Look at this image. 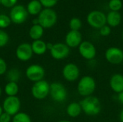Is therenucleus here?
<instances>
[{
	"label": "nucleus",
	"mask_w": 123,
	"mask_h": 122,
	"mask_svg": "<svg viewBox=\"0 0 123 122\" xmlns=\"http://www.w3.org/2000/svg\"><path fill=\"white\" fill-rule=\"evenodd\" d=\"M123 4L122 0H110L108 3V6L110 11L120 12L123 8Z\"/></svg>",
	"instance_id": "26"
},
{
	"label": "nucleus",
	"mask_w": 123,
	"mask_h": 122,
	"mask_svg": "<svg viewBox=\"0 0 123 122\" xmlns=\"http://www.w3.org/2000/svg\"><path fill=\"white\" fill-rule=\"evenodd\" d=\"M67 115L71 118H77L79 117L81 113H82V109L81 106L80 104V102L73 101L70 103L66 109Z\"/></svg>",
	"instance_id": "17"
},
{
	"label": "nucleus",
	"mask_w": 123,
	"mask_h": 122,
	"mask_svg": "<svg viewBox=\"0 0 123 122\" xmlns=\"http://www.w3.org/2000/svg\"><path fill=\"white\" fill-rule=\"evenodd\" d=\"M0 4H1V0H0Z\"/></svg>",
	"instance_id": "41"
},
{
	"label": "nucleus",
	"mask_w": 123,
	"mask_h": 122,
	"mask_svg": "<svg viewBox=\"0 0 123 122\" xmlns=\"http://www.w3.org/2000/svg\"><path fill=\"white\" fill-rule=\"evenodd\" d=\"M31 46L33 53L37 55H42L45 54V52L48 50L46 43L41 40H34L31 44Z\"/></svg>",
	"instance_id": "19"
},
{
	"label": "nucleus",
	"mask_w": 123,
	"mask_h": 122,
	"mask_svg": "<svg viewBox=\"0 0 123 122\" xmlns=\"http://www.w3.org/2000/svg\"><path fill=\"white\" fill-rule=\"evenodd\" d=\"M45 74V71L43 67L37 64L30 65L25 71V75L27 78L34 83L43 80Z\"/></svg>",
	"instance_id": "12"
},
{
	"label": "nucleus",
	"mask_w": 123,
	"mask_h": 122,
	"mask_svg": "<svg viewBox=\"0 0 123 122\" xmlns=\"http://www.w3.org/2000/svg\"><path fill=\"white\" fill-rule=\"evenodd\" d=\"M42 4L39 0H32L27 5V10L29 14L32 15L39 14L42 9Z\"/></svg>",
	"instance_id": "21"
},
{
	"label": "nucleus",
	"mask_w": 123,
	"mask_h": 122,
	"mask_svg": "<svg viewBox=\"0 0 123 122\" xmlns=\"http://www.w3.org/2000/svg\"><path fill=\"white\" fill-rule=\"evenodd\" d=\"M3 111H4V110H3V108L0 106V116H1V115L3 114Z\"/></svg>",
	"instance_id": "37"
},
{
	"label": "nucleus",
	"mask_w": 123,
	"mask_h": 122,
	"mask_svg": "<svg viewBox=\"0 0 123 122\" xmlns=\"http://www.w3.org/2000/svg\"><path fill=\"white\" fill-rule=\"evenodd\" d=\"M20 78V72L17 68H12L10 69L7 74L6 78L9 82H15L17 83Z\"/></svg>",
	"instance_id": "23"
},
{
	"label": "nucleus",
	"mask_w": 123,
	"mask_h": 122,
	"mask_svg": "<svg viewBox=\"0 0 123 122\" xmlns=\"http://www.w3.org/2000/svg\"><path fill=\"white\" fill-rule=\"evenodd\" d=\"M9 41L8 34L2 29H0V47L5 46Z\"/></svg>",
	"instance_id": "28"
},
{
	"label": "nucleus",
	"mask_w": 123,
	"mask_h": 122,
	"mask_svg": "<svg viewBox=\"0 0 123 122\" xmlns=\"http://www.w3.org/2000/svg\"><path fill=\"white\" fill-rule=\"evenodd\" d=\"M20 107L21 102L17 96H7L3 101V110L10 116H14L19 113Z\"/></svg>",
	"instance_id": "9"
},
{
	"label": "nucleus",
	"mask_w": 123,
	"mask_h": 122,
	"mask_svg": "<svg viewBox=\"0 0 123 122\" xmlns=\"http://www.w3.org/2000/svg\"><path fill=\"white\" fill-rule=\"evenodd\" d=\"M80 69L74 63H68L62 69L63 78L68 82H75L80 77Z\"/></svg>",
	"instance_id": "8"
},
{
	"label": "nucleus",
	"mask_w": 123,
	"mask_h": 122,
	"mask_svg": "<svg viewBox=\"0 0 123 122\" xmlns=\"http://www.w3.org/2000/svg\"><path fill=\"white\" fill-rule=\"evenodd\" d=\"M33 55L32 46L28 43L20 44L16 50V56L21 61H27Z\"/></svg>",
	"instance_id": "15"
},
{
	"label": "nucleus",
	"mask_w": 123,
	"mask_h": 122,
	"mask_svg": "<svg viewBox=\"0 0 123 122\" xmlns=\"http://www.w3.org/2000/svg\"><path fill=\"white\" fill-rule=\"evenodd\" d=\"M46 45H47V49L49 50H50L52 49L53 46V44H52V43H50V42L46 43Z\"/></svg>",
	"instance_id": "36"
},
{
	"label": "nucleus",
	"mask_w": 123,
	"mask_h": 122,
	"mask_svg": "<svg viewBox=\"0 0 123 122\" xmlns=\"http://www.w3.org/2000/svg\"><path fill=\"white\" fill-rule=\"evenodd\" d=\"M119 120L120 122H123V109L119 114Z\"/></svg>",
	"instance_id": "35"
},
{
	"label": "nucleus",
	"mask_w": 123,
	"mask_h": 122,
	"mask_svg": "<svg viewBox=\"0 0 123 122\" xmlns=\"http://www.w3.org/2000/svg\"><path fill=\"white\" fill-rule=\"evenodd\" d=\"M44 32V28L40 25V24H33L32 27L30 29L29 34L30 37L33 40H40L42 36L43 35Z\"/></svg>",
	"instance_id": "20"
},
{
	"label": "nucleus",
	"mask_w": 123,
	"mask_h": 122,
	"mask_svg": "<svg viewBox=\"0 0 123 122\" xmlns=\"http://www.w3.org/2000/svg\"><path fill=\"white\" fill-rule=\"evenodd\" d=\"M4 91L8 96H16L19 91V86L17 83L8 82L5 85Z\"/></svg>",
	"instance_id": "22"
},
{
	"label": "nucleus",
	"mask_w": 123,
	"mask_h": 122,
	"mask_svg": "<svg viewBox=\"0 0 123 122\" xmlns=\"http://www.w3.org/2000/svg\"><path fill=\"white\" fill-rule=\"evenodd\" d=\"M11 24V19L5 14H0V28H6Z\"/></svg>",
	"instance_id": "27"
},
{
	"label": "nucleus",
	"mask_w": 123,
	"mask_h": 122,
	"mask_svg": "<svg viewBox=\"0 0 123 122\" xmlns=\"http://www.w3.org/2000/svg\"><path fill=\"white\" fill-rule=\"evenodd\" d=\"M17 2V0H1V4L6 7L14 6Z\"/></svg>",
	"instance_id": "31"
},
{
	"label": "nucleus",
	"mask_w": 123,
	"mask_h": 122,
	"mask_svg": "<svg viewBox=\"0 0 123 122\" xmlns=\"http://www.w3.org/2000/svg\"><path fill=\"white\" fill-rule=\"evenodd\" d=\"M39 24L43 28L48 29L53 27L57 22L58 16L56 12L51 8H45L43 9L37 17Z\"/></svg>",
	"instance_id": "3"
},
{
	"label": "nucleus",
	"mask_w": 123,
	"mask_h": 122,
	"mask_svg": "<svg viewBox=\"0 0 123 122\" xmlns=\"http://www.w3.org/2000/svg\"><path fill=\"white\" fill-rule=\"evenodd\" d=\"M72 122L68 121V120H61V121H59V122Z\"/></svg>",
	"instance_id": "38"
},
{
	"label": "nucleus",
	"mask_w": 123,
	"mask_h": 122,
	"mask_svg": "<svg viewBox=\"0 0 123 122\" xmlns=\"http://www.w3.org/2000/svg\"><path fill=\"white\" fill-rule=\"evenodd\" d=\"M122 36H123V34H122Z\"/></svg>",
	"instance_id": "40"
},
{
	"label": "nucleus",
	"mask_w": 123,
	"mask_h": 122,
	"mask_svg": "<svg viewBox=\"0 0 123 122\" xmlns=\"http://www.w3.org/2000/svg\"><path fill=\"white\" fill-rule=\"evenodd\" d=\"M99 35L102 37H107L109 36L112 32V27H110L109 25L105 24L102 27H101L99 29Z\"/></svg>",
	"instance_id": "29"
},
{
	"label": "nucleus",
	"mask_w": 123,
	"mask_h": 122,
	"mask_svg": "<svg viewBox=\"0 0 123 122\" xmlns=\"http://www.w3.org/2000/svg\"><path fill=\"white\" fill-rule=\"evenodd\" d=\"M6 70H7V65L5 60L3 58H0V76L4 75L6 72Z\"/></svg>",
	"instance_id": "32"
},
{
	"label": "nucleus",
	"mask_w": 123,
	"mask_h": 122,
	"mask_svg": "<svg viewBox=\"0 0 123 122\" xmlns=\"http://www.w3.org/2000/svg\"><path fill=\"white\" fill-rule=\"evenodd\" d=\"M28 12L22 5L14 6L10 12L9 17L11 21L15 24H22L25 22L27 18Z\"/></svg>",
	"instance_id": "13"
},
{
	"label": "nucleus",
	"mask_w": 123,
	"mask_h": 122,
	"mask_svg": "<svg viewBox=\"0 0 123 122\" xmlns=\"http://www.w3.org/2000/svg\"><path fill=\"white\" fill-rule=\"evenodd\" d=\"M12 122H32L30 116L24 112H19L13 116Z\"/></svg>",
	"instance_id": "24"
},
{
	"label": "nucleus",
	"mask_w": 123,
	"mask_h": 122,
	"mask_svg": "<svg viewBox=\"0 0 123 122\" xmlns=\"http://www.w3.org/2000/svg\"><path fill=\"white\" fill-rule=\"evenodd\" d=\"M1 88L0 87V96H1Z\"/></svg>",
	"instance_id": "39"
},
{
	"label": "nucleus",
	"mask_w": 123,
	"mask_h": 122,
	"mask_svg": "<svg viewBox=\"0 0 123 122\" xmlns=\"http://www.w3.org/2000/svg\"><path fill=\"white\" fill-rule=\"evenodd\" d=\"M11 116L9 114L3 112V114L0 116V122H11Z\"/></svg>",
	"instance_id": "33"
},
{
	"label": "nucleus",
	"mask_w": 123,
	"mask_h": 122,
	"mask_svg": "<svg viewBox=\"0 0 123 122\" xmlns=\"http://www.w3.org/2000/svg\"><path fill=\"white\" fill-rule=\"evenodd\" d=\"M122 21V16L120 12L110 11L107 14V24L110 27H116L120 25Z\"/></svg>",
	"instance_id": "18"
},
{
	"label": "nucleus",
	"mask_w": 123,
	"mask_h": 122,
	"mask_svg": "<svg viewBox=\"0 0 123 122\" xmlns=\"http://www.w3.org/2000/svg\"><path fill=\"white\" fill-rule=\"evenodd\" d=\"M41 3L42 6H45V8H51L54 6L58 0H39Z\"/></svg>",
	"instance_id": "30"
},
{
	"label": "nucleus",
	"mask_w": 123,
	"mask_h": 122,
	"mask_svg": "<svg viewBox=\"0 0 123 122\" xmlns=\"http://www.w3.org/2000/svg\"><path fill=\"white\" fill-rule=\"evenodd\" d=\"M51 99L57 103L64 102L68 97V91L63 84L53 82L50 84V94Z\"/></svg>",
	"instance_id": "4"
},
{
	"label": "nucleus",
	"mask_w": 123,
	"mask_h": 122,
	"mask_svg": "<svg viewBox=\"0 0 123 122\" xmlns=\"http://www.w3.org/2000/svg\"><path fill=\"white\" fill-rule=\"evenodd\" d=\"M77 92L83 98L92 96L97 88L95 79L90 76H84L77 83Z\"/></svg>",
	"instance_id": "2"
},
{
	"label": "nucleus",
	"mask_w": 123,
	"mask_h": 122,
	"mask_svg": "<svg viewBox=\"0 0 123 122\" xmlns=\"http://www.w3.org/2000/svg\"><path fill=\"white\" fill-rule=\"evenodd\" d=\"M82 27V22L78 17H73L69 21V28L70 30L79 31Z\"/></svg>",
	"instance_id": "25"
},
{
	"label": "nucleus",
	"mask_w": 123,
	"mask_h": 122,
	"mask_svg": "<svg viewBox=\"0 0 123 122\" xmlns=\"http://www.w3.org/2000/svg\"><path fill=\"white\" fill-rule=\"evenodd\" d=\"M79 55L85 60L91 61L97 56V48L90 41L83 40L78 47Z\"/></svg>",
	"instance_id": "7"
},
{
	"label": "nucleus",
	"mask_w": 123,
	"mask_h": 122,
	"mask_svg": "<svg viewBox=\"0 0 123 122\" xmlns=\"http://www.w3.org/2000/svg\"><path fill=\"white\" fill-rule=\"evenodd\" d=\"M105 58L112 65H120L123 63V50L117 47H110L106 50Z\"/></svg>",
	"instance_id": "10"
},
{
	"label": "nucleus",
	"mask_w": 123,
	"mask_h": 122,
	"mask_svg": "<svg viewBox=\"0 0 123 122\" xmlns=\"http://www.w3.org/2000/svg\"><path fill=\"white\" fill-rule=\"evenodd\" d=\"M82 112L89 116H96L102 111V104L99 99L95 96H90L84 98L81 101Z\"/></svg>",
	"instance_id": "1"
},
{
	"label": "nucleus",
	"mask_w": 123,
	"mask_h": 122,
	"mask_svg": "<svg viewBox=\"0 0 123 122\" xmlns=\"http://www.w3.org/2000/svg\"><path fill=\"white\" fill-rule=\"evenodd\" d=\"M86 22L92 28L99 29L107 24V15L102 11L93 10L88 14Z\"/></svg>",
	"instance_id": "5"
},
{
	"label": "nucleus",
	"mask_w": 123,
	"mask_h": 122,
	"mask_svg": "<svg viewBox=\"0 0 123 122\" xmlns=\"http://www.w3.org/2000/svg\"><path fill=\"white\" fill-rule=\"evenodd\" d=\"M31 93L35 99L43 100L50 94V84L45 80L35 82L32 87Z\"/></svg>",
	"instance_id": "6"
},
{
	"label": "nucleus",
	"mask_w": 123,
	"mask_h": 122,
	"mask_svg": "<svg viewBox=\"0 0 123 122\" xmlns=\"http://www.w3.org/2000/svg\"><path fill=\"white\" fill-rule=\"evenodd\" d=\"M111 90L118 94L123 91V75L122 73H116L112 75L109 81Z\"/></svg>",
	"instance_id": "16"
},
{
	"label": "nucleus",
	"mask_w": 123,
	"mask_h": 122,
	"mask_svg": "<svg viewBox=\"0 0 123 122\" xmlns=\"http://www.w3.org/2000/svg\"><path fill=\"white\" fill-rule=\"evenodd\" d=\"M70 52L71 48L63 42H58L53 44L52 49L50 50V53L52 58L57 60L66 59L69 55Z\"/></svg>",
	"instance_id": "11"
},
{
	"label": "nucleus",
	"mask_w": 123,
	"mask_h": 122,
	"mask_svg": "<svg viewBox=\"0 0 123 122\" xmlns=\"http://www.w3.org/2000/svg\"><path fill=\"white\" fill-rule=\"evenodd\" d=\"M83 41L80 31L70 30L65 37V44L70 48H77Z\"/></svg>",
	"instance_id": "14"
},
{
	"label": "nucleus",
	"mask_w": 123,
	"mask_h": 122,
	"mask_svg": "<svg viewBox=\"0 0 123 122\" xmlns=\"http://www.w3.org/2000/svg\"><path fill=\"white\" fill-rule=\"evenodd\" d=\"M117 99L118 102H119L121 105H123V91L117 94Z\"/></svg>",
	"instance_id": "34"
}]
</instances>
